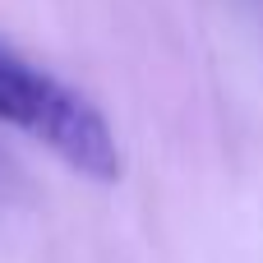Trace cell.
Here are the masks:
<instances>
[{
	"mask_svg": "<svg viewBox=\"0 0 263 263\" xmlns=\"http://www.w3.org/2000/svg\"><path fill=\"white\" fill-rule=\"evenodd\" d=\"M0 120L28 134L32 143L51 148L74 176L116 185L120 180V143L111 120L65 79L42 69L37 60L18 55L0 42Z\"/></svg>",
	"mask_w": 263,
	"mask_h": 263,
	"instance_id": "1",
	"label": "cell"
}]
</instances>
